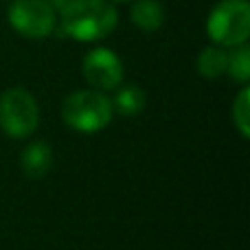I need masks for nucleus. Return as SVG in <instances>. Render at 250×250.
I'll use <instances>...</instances> for the list:
<instances>
[{"mask_svg":"<svg viewBox=\"0 0 250 250\" xmlns=\"http://www.w3.org/2000/svg\"><path fill=\"white\" fill-rule=\"evenodd\" d=\"M119 24V13L110 0H70L60 9L62 38H73L79 42H95L110 35Z\"/></svg>","mask_w":250,"mask_h":250,"instance_id":"obj_1","label":"nucleus"},{"mask_svg":"<svg viewBox=\"0 0 250 250\" xmlns=\"http://www.w3.org/2000/svg\"><path fill=\"white\" fill-rule=\"evenodd\" d=\"M112 101L101 90H77L66 97L62 117L68 127L82 134H95L112 121Z\"/></svg>","mask_w":250,"mask_h":250,"instance_id":"obj_2","label":"nucleus"},{"mask_svg":"<svg viewBox=\"0 0 250 250\" xmlns=\"http://www.w3.org/2000/svg\"><path fill=\"white\" fill-rule=\"evenodd\" d=\"M207 33L217 46L246 44L250 35V4L248 0H222L211 9Z\"/></svg>","mask_w":250,"mask_h":250,"instance_id":"obj_3","label":"nucleus"},{"mask_svg":"<svg viewBox=\"0 0 250 250\" xmlns=\"http://www.w3.org/2000/svg\"><path fill=\"white\" fill-rule=\"evenodd\" d=\"M40 123L35 97L26 88L16 86L0 95V127L11 138H26Z\"/></svg>","mask_w":250,"mask_h":250,"instance_id":"obj_4","label":"nucleus"},{"mask_svg":"<svg viewBox=\"0 0 250 250\" xmlns=\"http://www.w3.org/2000/svg\"><path fill=\"white\" fill-rule=\"evenodd\" d=\"M55 9L46 0H13L9 7V24L29 40H42L55 31Z\"/></svg>","mask_w":250,"mask_h":250,"instance_id":"obj_5","label":"nucleus"},{"mask_svg":"<svg viewBox=\"0 0 250 250\" xmlns=\"http://www.w3.org/2000/svg\"><path fill=\"white\" fill-rule=\"evenodd\" d=\"M83 77L95 90H114L123 82V64L110 48H92L83 57Z\"/></svg>","mask_w":250,"mask_h":250,"instance_id":"obj_6","label":"nucleus"},{"mask_svg":"<svg viewBox=\"0 0 250 250\" xmlns=\"http://www.w3.org/2000/svg\"><path fill=\"white\" fill-rule=\"evenodd\" d=\"M53 163V151L46 141H35L29 147H24L20 156V167L29 178H42L51 169Z\"/></svg>","mask_w":250,"mask_h":250,"instance_id":"obj_7","label":"nucleus"},{"mask_svg":"<svg viewBox=\"0 0 250 250\" xmlns=\"http://www.w3.org/2000/svg\"><path fill=\"white\" fill-rule=\"evenodd\" d=\"M129 16H132L136 29L145 31V33H154L165 22V9L158 0H136Z\"/></svg>","mask_w":250,"mask_h":250,"instance_id":"obj_8","label":"nucleus"},{"mask_svg":"<svg viewBox=\"0 0 250 250\" xmlns=\"http://www.w3.org/2000/svg\"><path fill=\"white\" fill-rule=\"evenodd\" d=\"M226 55L224 46H207L198 57V73L207 79H215L226 73Z\"/></svg>","mask_w":250,"mask_h":250,"instance_id":"obj_9","label":"nucleus"},{"mask_svg":"<svg viewBox=\"0 0 250 250\" xmlns=\"http://www.w3.org/2000/svg\"><path fill=\"white\" fill-rule=\"evenodd\" d=\"M143 108H145V92L138 86H134V83L123 86L112 101V110H117L123 117H134V114H138Z\"/></svg>","mask_w":250,"mask_h":250,"instance_id":"obj_10","label":"nucleus"},{"mask_svg":"<svg viewBox=\"0 0 250 250\" xmlns=\"http://www.w3.org/2000/svg\"><path fill=\"white\" fill-rule=\"evenodd\" d=\"M233 51L226 55V73L235 79V82L246 83L250 77V51L246 44H237L230 46Z\"/></svg>","mask_w":250,"mask_h":250,"instance_id":"obj_11","label":"nucleus"},{"mask_svg":"<svg viewBox=\"0 0 250 250\" xmlns=\"http://www.w3.org/2000/svg\"><path fill=\"white\" fill-rule=\"evenodd\" d=\"M250 90L248 88H244L242 92L237 95V99H235L233 104V121L237 125V129L242 132V136H250Z\"/></svg>","mask_w":250,"mask_h":250,"instance_id":"obj_12","label":"nucleus"},{"mask_svg":"<svg viewBox=\"0 0 250 250\" xmlns=\"http://www.w3.org/2000/svg\"><path fill=\"white\" fill-rule=\"evenodd\" d=\"M46 2H48V4H51V7H53V9H55V11H60V9H64V7H66V4H68V2H70V0H46Z\"/></svg>","mask_w":250,"mask_h":250,"instance_id":"obj_13","label":"nucleus"},{"mask_svg":"<svg viewBox=\"0 0 250 250\" xmlns=\"http://www.w3.org/2000/svg\"><path fill=\"white\" fill-rule=\"evenodd\" d=\"M114 2H127V0H114Z\"/></svg>","mask_w":250,"mask_h":250,"instance_id":"obj_14","label":"nucleus"}]
</instances>
